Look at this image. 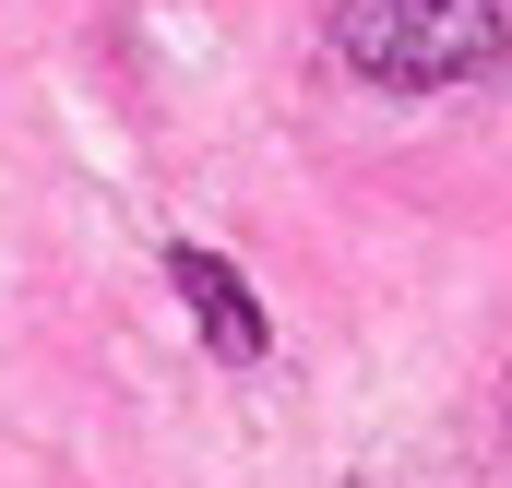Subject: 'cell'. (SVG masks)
<instances>
[{
	"mask_svg": "<svg viewBox=\"0 0 512 488\" xmlns=\"http://www.w3.org/2000/svg\"><path fill=\"white\" fill-rule=\"evenodd\" d=\"M501 0H334V60L393 96H453L501 72Z\"/></svg>",
	"mask_w": 512,
	"mask_h": 488,
	"instance_id": "1",
	"label": "cell"
},
{
	"mask_svg": "<svg viewBox=\"0 0 512 488\" xmlns=\"http://www.w3.org/2000/svg\"><path fill=\"white\" fill-rule=\"evenodd\" d=\"M167 286H179V310L203 322V346H215L227 369H262L274 334H262V298L239 286V262H215L203 239H167Z\"/></svg>",
	"mask_w": 512,
	"mask_h": 488,
	"instance_id": "2",
	"label": "cell"
}]
</instances>
